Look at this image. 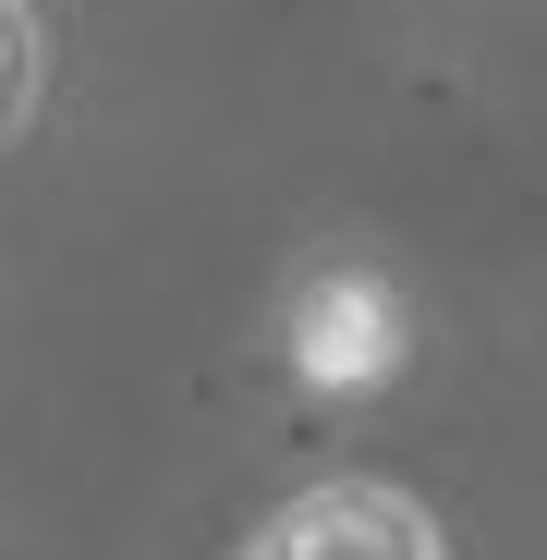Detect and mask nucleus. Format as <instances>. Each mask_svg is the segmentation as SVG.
I'll list each match as a JSON object with an SVG mask.
<instances>
[{
    "instance_id": "nucleus-1",
    "label": "nucleus",
    "mask_w": 547,
    "mask_h": 560,
    "mask_svg": "<svg viewBox=\"0 0 547 560\" xmlns=\"http://www.w3.org/2000/svg\"><path fill=\"white\" fill-rule=\"evenodd\" d=\"M281 353L293 378L353 402V390H390L402 378V293L378 268H305L293 280V317H281Z\"/></svg>"
},
{
    "instance_id": "nucleus-2",
    "label": "nucleus",
    "mask_w": 547,
    "mask_h": 560,
    "mask_svg": "<svg viewBox=\"0 0 547 560\" xmlns=\"http://www.w3.org/2000/svg\"><path fill=\"white\" fill-rule=\"evenodd\" d=\"M255 560H438V524H426L402 488L341 476V488H305L281 524H267Z\"/></svg>"
},
{
    "instance_id": "nucleus-3",
    "label": "nucleus",
    "mask_w": 547,
    "mask_h": 560,
    "mask_svg": "<svg viewBox=\"0 0 547 560\" xmlns=\"http://www.w3.org/2000/svg\"><path fill=\"white\" fill-rule=\"evenodd\" d=\"M25 85H37V25L13 13V0H0V135L25 122Z\"/></svg>"
}]
</instances>
